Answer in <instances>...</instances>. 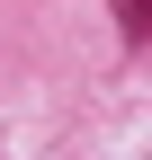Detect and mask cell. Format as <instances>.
<instances>
[{"instance_id":"6da1fadb","label":"cell","mask_w":152,"mask_h":160,"mask_svg":"<svg viewBox=\"0 0 152 160\" xmlns=\"http://www.w3.org/2000/svg\"><path fill=\"white\" fill-rule=\"evenodd\" d=\"M107 9H117V36H125V45H152V0H107Z\"/></svg>"}]
</instances>
